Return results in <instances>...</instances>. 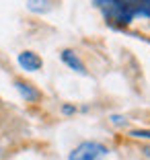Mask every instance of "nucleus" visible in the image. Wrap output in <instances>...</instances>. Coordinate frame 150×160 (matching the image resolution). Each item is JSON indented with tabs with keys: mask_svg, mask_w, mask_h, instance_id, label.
Instances as JSON below:
<instances>
[{
	"mask_svg": "<svg viewBox=\"0 0 150 160\" xmlns=\"http://www.w3.org/2000/svg\"><path fill=\"white\" fill-rule=\"evenodd\" d=\"M111 27L123 29L134 19H150V0H93Z\"/></svg>",
	"mask_w": 150,
	"mask_h": 160,
	"instance_id": "1",
	"label": "nucleus"
},
{
	"mask_svg": "<svg viewBox=\"0 0 150 160\" xmlns=\"http://www.w3.org/2000/svg\"><path fill=\"white\" fill-rule=\"evenodd\" d=\"M109 154L107 146L99 144V142H82L70 152L68 160H101Z\"/></svg>",
	"mask_w": 150,
	"mask_h": 160,
	"instance_id": "2",
	"label": "nucleus"
},
{
	"mask_svg": "<svg viewBox=\"0 0 150 160\" xmlns=\"http://www.w3.org/2000/svg\"><path fill=\"white\" fill-rule=\"evenodd\" d=\"M17 62H19V66L27 72H37V70H41V66H43L41 58L35 52H29V49L27 52H21L19 58H17Z\"/></svg>",
	"mask_w": 150,
	"mask_h": 160,
	"instance_id": "3",
	"label": "nucleus"
},
{
	"mask_svg": "<svg viewBox=\"0 0 150 160\" xmlns=\"http://www.w3.org/2000/svg\"><path fill=\"white\" fill-rule=\"evenodd\" d=\"M62 62H64L66 66L70 68V70H74V72H78V74H86V68H85V64L80 62V58L76 56L72 49H64L62 52Z\"/></svg>",
	"mask_w": 150,
	"mask_h": 160,
	"instance_id": "4",
	"label": "nucleus"
},
{
	"mask_svg": "<svg viewBox=\"0 0 150 160\" xmlns=\"http://www.w3.org/2000/svg\"><path fill=\"white\" fill-rule=\"evenodd\" d=\"M14 88L19 90V94L23 97L27 103H35V101L39 99V90L35 88V86H31L29 82H23V80H17L14 82Z\"/></svg>",
	"mask_w": 150,
	"mask_h": 160,
	"instance_id": "5",
	"label": "nucleus"
},
{
	"mask_svg": "<svg viewBox=\"0 0 150 160\" xmlns=\"http://www.w3.org/2000/svg\"><path fill=\"white\" fill-rule=\"evenodd\" d=\"M27 8L35 14H45L52 10V0H27Z\"/></svg>",
	"mask_w": 150,
	"mask_h": 160,
	"instance_id": "6",
	"label": "nucleus"
},
{
	"mask_svg": "<svg viewBox=\"0 0 150 160\" xmlns=\"http://www.w3.org/2000/svg\"><path fill=\"white\" fill-rule=\"evenodd\" d=\"M132 138H146V140H150V129L146 132V129H136V132L130 133Z\"/></svg>",
	"mask_w": 150,
	"mask_h": 160,
	"instance_id": "7",
	"label": "nucleus"
},
{
	"mask_svg": "<svg viewBox=\"0 0 150 160\" xmlns=\"http://www.w3.org/2000/svg\"><path fill=\"white\" fill-rule=\"evenodd\" d=\"M111 123H115V125H126V117H122V115H113Z\"/></svg>",
	"mask_w": 150,
	"mask_h": 160,
	"instance_id": "8",
	"label": "nucleus"
},
{
	"mask_svg": "<svg viewBox=\"0 0 150 160\" xmlns=\"http://www.w3.org/2000/svg\"><path fill=\"white\" fill-rule=\"evenodd\" d=\"M74 111H76V109L72 107V105H64V107H62V113H64V115H72Z\"/></svg>",
	"mask_w": 150,
	"mask_h": 160,
	"instance_id": "9",
	"label": "nucleus"
}]
</instances>
